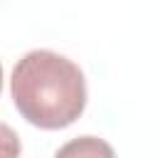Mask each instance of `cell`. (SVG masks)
Instances as JSON below:
<instances>
[{"label": "cell", "instance_id": "obj_1", "mask_svg": "<svg viewBox=\"0 0 158 158\" xmlns=\"http://www.w3.org/2000/svg\"><path fill=\"white\" fill-rule=\"evenodd\" d=\"M15 109L37 128L72 126L86 106V79L79 64L52 49H32L12 67Z\"/></svg>", "mask_w": 158, "mask_h": 158}, {"label": "cell", "instance_id": "obj_2", "mask_svg": "<svg viewBox=\"0 0 158 158\" xmlns=\"http://www.w3.org/2000/svg\"><path fill=\"white\" fill-rule=\"evenodd\" d=\"M54 158H116L114 148L99 136H79L67 141Z\"/></svg>", "mask_w": 158, "mask_h": 158}, {"label": "cell", "instance_id": "obj_3", "mask_svg": "<svg viewBox=\"0 0 158 158\" xmlns=\"http://www.w3.org/2000/svg\"><path fill=\"white\" fill-rule=\"evenodd\" d=\"M20 151H22V143L17 131L0 121V158H20Z\"/></svg>", "mask_w": 158, "mask_h": 158}, {"label": "cell", "instance_id": "obj_4", "mask_svg": "<svg viewBox=\"0 0 158 158\" xmlns=\"http://www.w3.org/2000/svg\"><path fill=\"white\" fill-rule=\"evenodd\" d=\"M0 89H2V67H0Z\"/></svg>", "mask_w": 158, "mask_h": 158}]
</instances>
